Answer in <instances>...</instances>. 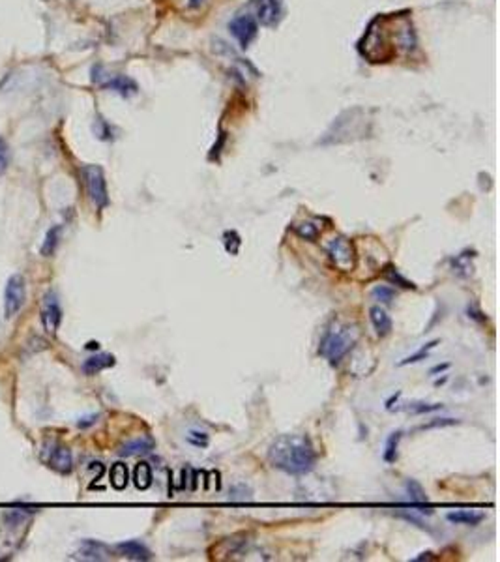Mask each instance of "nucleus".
Returning <instances> with one entry per match:
<instances>
[{
    "label": "nucleus",
    "instance_id": "nucleus-19",
    "mask_svg": "<svg viewBox=\"0 0 500 562\" xmlns=\"http://www.w3.org/2000/svg\"><path fill=\"white\" fill-rule=\"evenodd\" d=\"M81 557L86 561H105L107 559V548L103 543H99L96 540H85L81 546Z\"/></svg>",
    "mask_w": 500,
    "mask_h": 562
},
{
    "label": "nucleus",
    "instance_id": "nucleus-14",
    "mask_svg": "<svg viewBox=\"0 0 500 562\" xmlns=\"http://www.w3.org/2000/svg\"><path fill=\"white\" fill-rule=\"evenodd\" d=\"M116 364L113 354H107V352H101V354H94L90 358H86L81 365V369L85 375L92 377V375H98L99 371H103L107 367H113Z\"/></svg>",
    "mask_w": 500,
    "mask_h": 562
},
{
    "label": "nucleus",
    "instance_id": "nucleus-29",
    "mask_svg": "<svg viewBox=\"0 0 500 562\" xmlns=\"http://www.w3.org/2000/svg\"><path fill=\"white\" fill-rule=\"evenodd\" d=\"M223 242H225V249L227 253H231V255H236L240 249V246H242V240H240L238 232L236 231H227L225 234H223Z\"/></svg>",
    "mask_w": 500,
    "mask_h": 562
},
{
    "label": "nucleus",
    "instance_id": "nucleus-30",
    "mask_svg": "<svg viewBox=\"0 0 500 562\" xmlns=\"http://www.w3.org/2000/svg\"><path fill=\"white\" fill-rule=\"evenodd\" d=\"M440 408H442V403H412L409 411L412 415H425V413H435Z\"/></svg>",
    "mask_w": 500,
    "mask_h": 562
},
{
    "label": "nucleus",
    "instance_id": "nucleus-24",
    "mask_svg": "<svg viewBox=\"0 0 500 562\" xmlns=\"http://www.w3.org/2000/svg\"><path fill=\"white\" fill-rule=\"evenodd\" d=\"M438 345V339H433V341H429V343H425V347H422L420 351L416 352V354H410V356H407L405 360H401L399 362V367H403V365H409V364H418V362H422V360H427L429 358V351H433L435 347Z\"/></svg>",
    "mask_w": 500,
    "mask_h": 562
},
{
    "label": "nucleus",
    "instance_id": "nucleus-21",
    "mask_svg": "<svg viewBox=\"0 0 500 562\" xmlns=\"http://www.w3.org/2000/svg\"><path fill=\"white\" fill-rule=\"evenodd\" d=\"M405 491L409 495V499L414 502V504H425L427 502V495H425V489L422 487V484L418 480H412L409 478L405 482Z\"/></svg>",
    "mask_w": 500,
    "mask_h": 562
},
{
    "label": "nucleus",
    "instance_id": "nucleus-34",
    "mask_svg": "<svg viewBox=\"0 0 500 562\" xmlns=\"http://www.w3.org/2000/svg\"><path fill=\"white\" fill-rule=\"evenodd\" d=\"M96 418H98V416H96V415L86 416V418H83V420H79V422H77V426H79V428H88V426H92V424L96 422Z\"/></svg>",
    "mask_w": 500,
    "mask_h": 562
},
{
    "label": "nucleus",
    "instance_id": "nucleus-33",
    "mask_svg": "<svg viewBox=\"0 0 500 562\" xmlns=\"http://www.w3.org/2000/svg\"><path fill=\"white\" fill-rule=\"evenodd\" d=\"M397 515H399V517H403V520H405V521H409V523H414L416 527H420V528H422V530H429V527H427V523H423V521L420 520L418 515H414V512H412V510H410V512L397 513Z\"/></svg>",
    "mask_w": 500,
    "mask_h": 562
},
{
    "label": "nucleus",
    "instance_id": "nucleus-37",
    "mask_svg": "<svg viewBox=\"0 0 500 562\" xmlns=\"http://www.w3.org/2000/svg\"><path fill=\"white\" fill-rule=\"evenodd\" d=\"M399 395H401V392L394 393V395H392V398H390V400L386 401V408H388V411H392V407H394V403H395V401H397V398H399Z\"/></svg>",
    "mask_w": 500,
    "mask_h": 562
},
{
    "label": "nucleus",
    "instance_id": "nucleus-7",
    "mask_svg": "<svg viewBox=\"0 0 500 562\" xmlns=\"http://www.w3.org/2000/svg\"><path fill=\"white\" fill-rule=\"evenodd\" d=\"M62 323V308L58 304V296L49 291L47 295L43 296L42 302V324L47 334L55 336L58 330V326Z\"/></svg>",
    "mask_w": 500,
    "mask_h": 562
},
{
    "label": "nucleus",
    "instance_id": "nucleus-9",
    "mask_svg": "<svg viewBox=\"0 0 500 562\" xmlns=\"http://www.w3.org/2000/svg\"><path fill=\"white\" fill-rule=\"evenodd\" d=\"M282 17V2L279 0H257V19L261 25L272 27Z\"/></svg>",
    "mask_w": 500,
    "mask_h": 562
},
{
    "label": "nucleus",
    "instance_id": "nucleus-2",
    "mask_svg": "<svg viewBox=\"0 0 500 562\" xmlns=\"http://www.w3.org/2000/svg\"><path fill=\"white\" fill-rule=\"evenodd\" d=\"M360 330L354 324H339L334 323L330 330L326 332L321 341L318 354H323L332 365L338 364L339 360L345 356L347 352L358 343Z\"/></svg>",
    "mask_w": 500,
    "mask_h": 562
},
{
    "label": "nucleus",
    "instance_id": "nucleus-3",
    "mask_svg": "<svg viewBox=\"0 0 500 562\" xmlns=\"http://www.w3.org/2000/svg\"><path fill=\"white\" fill-rule=\"evenodd\" d=\"M83 180H85L86 193L90 201L96 204L98 210H103L109 204V191H107L105 173L99 165H85L83 167Z\"/></svg>",
    "mask_w": 500,
    "mask_h": 562
},
{
    "label": "nucleus",
    "instance_id": "nucleus-27",
    "mask_svg": "<svg viewBox=\"0 0 500 562\" xmlns=\"http://www.w3.org/2000/svg\"><path fill=\"white\" fill-rule=\"evenodd\" d=\"M371 296H373V300H377L379 304H392L394 302L395 298V291L392 287H388V285H377V287L371 291Z\"/></svg>",
    "mask_w": 500,
    "mask_h": 562
},
{
    "label": "nucleus",
    "instance_id": "nucleus-12",
    "mask_svg": "<svg viewBox=\"0 0 500 562\" xmlns=\"http://www.w3.org/2000/svg\"><path fill=\"white\" fill-rule=\"evenodd\" d=\"M446 520L451 525H465V527H478L482 521L486 520V513L478 510H455V512L446 513Z\"/></svg>",
    "mask_w": 500,
    "mask_h": 562
},
{
    "label": "nucleus",
    "instance_id": "nucleus-18",
    "mask_svg": "<svg viewBox=\"0 0 500 562\" xmlns=\"http://www.w3.org/2000/svg\"><path fill=\"white\" fill-rule=\"evenodd\" d=\"M60 236H62V225L51 227L49 231H47V234H45V239H43L42 247H40V253H42L43 257L55 255L58 244H60Z\"/></svg>",
    "mask_w": 500,
    "mask_h": 562
},
{
    "label": "nucleus",
    "instance_id": "nucleus-36",
    "mask_svg": "<svg viewBox=\"0 0 500 562\" xmlns=\"http://www.w3.org/2000/svg\"><path fill=\"white\" fill-rule=\"evenodd\" d=\"M479 315H482L479 311H474L472 308H468V317L476 319V321H479V323H486V317H479Z\"/></svg>",
    "mask_w": 500,
    "mask_h": 562
},
{
    "label": "nucleus",
    "instance_id": "nucleus-23",
    "mask_svg": "<svg viewBox=\"0 0 500 562\" xmlns=\"http://www.w3.org/2000/svg\"><path fill=\"white\" fill-rule=\"evenodd\" d=\"M186 443L191 444L193 448H206L210 444V435L206 433L205 429H190L186 433Z\"/></svg>",
    "mask_w": 500,
    "mask_h": 562
},
{
    "label": "nucleus",
    "instance_id": "nucleus-11",
    "mask_svg": "<svg viewBox=\"0 0 500 562\" xmlns=\"http://www.w3.org/2000/svg\"><path fill=\"white\" fill-rule=\"evenodd\" d=\"M116 551L129 561H150L152 559V551L139 540L120 541L116 546Z\"/></svg>",
    "mask_w": 500,
    "mask_h": 562
},
{
    "label": "nucleus",
    "instance_id": "nucleus-8",
    "mask_svg": "<svg viewBox=\"0 0 500 562\" xmlns=\"http://www.w3.org/2000/svg\"><path fill=\"white\" fill-rule=\"evenodd\" d=\"M47 463L51 469H55L60 474H70L73 469V457L71 452L62 444H53L49 448V456H47Z\"/></svg>",
    "mask_w": 500,
    "mask_h": 562
},
{
    "label": "nucleus",
    "instance_id": "nucleus-10",
    "mask_svg": "<svg viewBox=\"0 0 500 562\" xmlns=\"http://www.w3.org/2000/svg\"><path fill=\"white\" fill-rule=\"evenodd\" d=\"M155 448V441L150 435L137 437L134 441H127L126 444H122L118 450V454L122 457H132V456H145L150 454Z\"/></svg>",
    "mask_w": 500,
    "mask_h": 562
},
{
    "label": "nucleus",
    "instance_id": "nucleus-32",
    "mask_svg": "<svg viewBox=\"0 0 500 562\" xmlns=\"http://www.w3.org/2000/svg\"><path fill=\"white\" fill-rule=\"evenodd\" d=\"M459 424L458 418H435L429 424H423L422 429H433V428H446V426H455Z\"/></svg>",
    "mask_w": 500,
    "mask_h": 562
},
{
    "label": "nucleus",
    "instance_id": "nucleus-15",
    "mask_svg": "<svg viewBox=\"0 0 500 562\" xmlns=\"http://www.w3.org/2000/svg\"><path fill=\"white\" fill-rule=\"evenodd\" d=\"M403 439V431H392L388 435L386 443H384V452H382V459L384 463L394 465L399 457V443Z\"/></svg>",
    "mask_w": 500,
    "mask_h": 562
},
{
    "label": "nucleus",
    "instance_id": "nucleus-35",
    "mask_svg": "<svg viewBox=\"0 0 500 562\" xmlns=\"http://www.w3.org/2000/svg\"><path fill=\"white\" fill-rule=\"evenodd\" d=\"M448 367H450V364H448V362H446V364H438V365H435V367H431L429 375H437V373H442V371H446V369H448Z\"/></svg>",
    "mask_w": 500,
    "mask_h": 562
},
{
    "label": "nucleus",
    "instance_id": "nucleus-1",
    "mask_svg": "<svg viewBox=\"0 0 500 562\" xmlns=\"http://www.w3.org/2000/svg\"><path fill=\"white\" fill-rule=\"evenodd\" d=\"M268 461L277 471L289 476L310 474L317 463V452L305 435H282L268 448Z\"/></svg>",
    "mask_w": 500,
    "mask_h": 562
},
{
    "label": "nucleus",
    "instance_id": "nucleus-39",
    "mask_svg": "<svg viewBox=\"0 0 500 562\" xmlns=\"http://www.w3.org/2000/svg\"><path fill=\"white\" fill-rule=\"evenodd\" d=\"M446 380H448V377H442V379L435 380V387H440V384H444V382H446Z\"/></svg>",
    "mask_w": 500,
    "mask_h": 562
},
{
    "label": "nucleus",
    "instance_id": "nucleus-16",
    "mask_svg": "<svg viewBox=\"0 0 500 562\" xmlns=\"http://www.w3.org/2000/svg\"><path fill=\"white\" fill-rule=\"evenodd\" d=\"M154 482V474H152V467L147 463V461H141V463L135 465L134 469V484L137 489L141 491H147L148 487L152 485Z\"/></svg>",
    "mask_w": 500,
    "mask_h": 562
},
{
    "label": "nucleus",
    "instance_id": "nucleus-31",
    "mask_svg": "<svg viewBox=\"0 0 500 562\" xmlns=\"http://www.w3.org/2000/svg\"><path fill=\"white\" fill-rule=\"evenodd\" d=\"M10 167V147L2 137H0V176L4 175Z\"/></svg>",
    "mask_w": 500,
    "mask_h": 562
},
{
    "label": "nucleus",
    "instance_id": "nucleus-26",
    "mask_svg": "<svg viewBox=\"0 0 500 562\" xmlns=\"http://www.w3.org/2000/svg\"><path fill=\"white\" fill-rule=\"evenodd\" d=\"M384 278H386L392 285H399V287H403V289H416L414 283L407 280L405 276L399 274V270H397L395 267H392V265L386 267V270H384Z\"/></svg>",
    "mask_w": 500,
    "mask_h": 562
},
{
    "label": "nucleus",
    "instance_id": "nucleus-5",
    "mask_svg": "<svg viewBox=\"0 0 500 562\" xmlns=\"http://www.w3.org/2000/svg\"><path fill=\"white\" fill-rule=\"evenodd\" d=\"M27 300V281L21 274H14L4 289V313L6 319H14L25 306Z\"/></svg>",
    "mask_w": 500,
    "mask_h": 562
},
{
    "label": "nucleus",
    "instance_id": "nucleus-38",
    "mask_svg": "<svg viewBox=\"0 0 500 562\" xmlns=\"http://www.w3.org/2000/svg\"><path fill=\"white\" fill-rule=\"evenodd\" d=\"M203 2H205V0H190V6L191 8H199L201 4H203Z\"/></svg>",
    "mask_w": 500,
    "mask_h": 562
},
{
    "label": "nucleus",
    "instance_id": "nucleus-28",
    "mask_svg": "<svg viewBox=\"0 0 500 562\" xmlns=\"http://www.w3.org/2000/svg\"><path fill=\"white\" fill-rule=\"evenodd\" d=\"M229 499L238 500V502H242V500H251L253 499V489L247 487L246 484H236L229 489Z\"/></svg>",
    "mask_w": 500,
    "mask_h": 562
},
{
    "label": "nucleus",
    "instance_id": "nucleus-13",
    "mask_svg": "<svg viewBox=\"0 0 500 562\" xmlns=\"http://www.w3.org/2000/svg\"><path fill=\"white\" fill-rule=\"evenodd\" d=\"M369 321L373 324L375 332L381 337H386L388 334H392L394 323H392V319H390L386 309L382 308V306H373V308L369 309Z\"/></svg>",
    "mask_w": 500,
    "mask_h": 562
},
{
    "label": "nucleus",
    "instance_id": "nucleus-25",
    "mask_svg": "<svg viewBox=\"0 0 500 562\" xmlns=\"http://www.w3.org/2000/svg\"><path fill=\"white\" fill-rule=\"evenodd\" d=\"M295 232L300 239L308 240V242H317L318 240L317 225L311 223V221H302V223L295 225Z\"/></svg>",
    "mask_w": 500,
    "mask_h": 562
},
{
    "label": "nucleus",
    "instance_id": "nucleus-6",
    "mask_svg": "<svg viewBox=\"0 0 500 562\" xmlns=\"http://www.w3.org/2000/svg\"><path fill=\"white\" fill-rule=\"evenodd\" d=\"M229 30L238 40L240 47L246 49V47H249V43L255 40L257 32H259V23H257L253 15H238V17H234L233 21L229 23Z\"/></svg>",
    "mask_w": 500,
    "mask_h": 562
},
{
    "label": "nucleus",
    "instance_id": "nucleus-20",
    "mask_svg": "<svg viewBox=\"0 0 500 562\" xmlns=\"http://www.w3.org/2000/svg\"><path fill=\"white\" fill-rule=\"evenodd\" d=\"M109 480H111V485H113L116 491H122L126 489L127 482H129V471H127V465L118 461L111 467L109 471Z\"/></svg>",
    "mask_w": 500,
    "mask_h": 562
},
{
    "label": "nucleus",
    "instance_id": "nucleus-4",
    "mask_svg": "<svg viewBox=\"0 0 500 562\" xmlns=\"http://www.w3.org/2000/svg\"><path fill=\"white\" fill-rule=\"evenodd\" d=\"M326 253L341 272H351L356 267V252L353 242L345 236H336L326 244Z\"/></svg>",
    "mask_w": 500,
    "mask_h": 562
},
{
    "label": "nucleus",
    "instance_id": "nucleus-22",
    "mask_svg": "<svg viewBox=\"0 0 500 562\" xmlns=\"http://www.w3.org/2000/svg\"><path fill=\"white\" fill-rule=\"evenodd\" d=\"M476 257V252H471V249H466V252L459 253L458 257L453 259V268H455V272L461 276H468L472 272V262L471 259H474Z\"/></svg>",
    "mask_w": 500,
    "mask_h": 562
},
{
    "label": "nucleus",
    "instance_id": "nucleus-17",
    "mask_svg": "<svg viewBox=\"0 0 500 562\" xmlns=\"http://www.w3.org/2000/svg\"><path fill=\"white\" fill-rule=\"evenodd\" d=\"M101 86L118 92L120 96H132V94L137 92V84H135L129 77H126V75H116V77L105 81Z\"/></svg>",
    "mask_w": 500,
    "mask_h": 562
}]
</instances>
